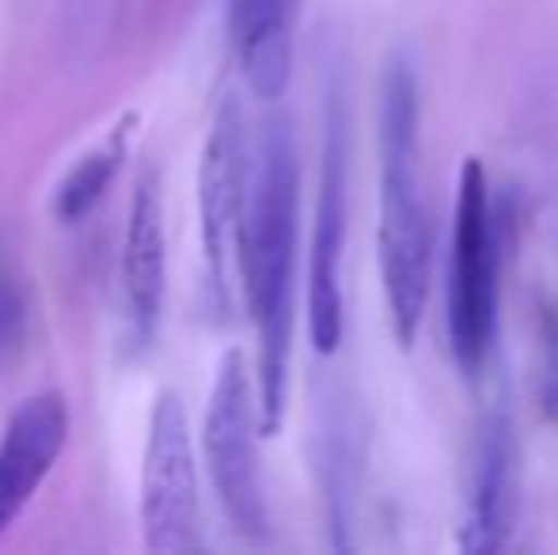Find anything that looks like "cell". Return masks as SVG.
Segmentation results:
<instances>
[{"instance_id":"1","label":"cell","mask_w":558,"mask_h":555,"mask_svg":"<svg viewBox=\"0 0 558 555\" xmlns=\"http://www.w3.org/2000/svg\"><path fill=\"white\" fill-rule=\"evenodd\" d=\"M296 244H301V168L293 122L266 119L255 168L247 171L243 217L235 232L243 297L258 331V434L270 437L286 422L289 362H293Z\"/></svg>"},{"instance_id":"2","label":"cell","mask_w":558,"mask_h":555,"mask_svg":"<svg viewBox=\"0 0 558 555\" xmlns=\"http://www.w3.org/2000/svg\"><path fill=\"white\" fill-rule=\"evenodd\" d=\"M422 99L418 73L407 58H391L380 84V278L399 347H411L429 301V229L418 171Z\"/></svg>"},{"instance_id":"3","label":"cell","mask_w":558,"mask_h":555,"mask_svg":"<svg viewBox=\"0 0 558 555\" xmlns=\"http://www.w3.org/2000/svg\"><path fill=\"white\" fill-rule=\"evenodd\" d=\"M501 221L478 156H463L456 179L452 260H448V347L463 377L483 373L498 339Z\"/></svg>"},{"instance_id":"4","label":"cell","mask_w":558,"mask_h":555,"mask_svg":"<svg viewBox=\"0 0 558 555\" xmlns=\"http://www.w3.org/2000/svg\"><path fill=\"white\" fill-rule=\"evenodd\" d=\"M350 221V99L345 73L331 65L324 88V156H319V198L308 248V335L316 354H335L342 342V248Z\"/></svg>"},{"instance_id":"5","label":"cell","mask_w":558,"mask_h":555,"mask_svg":"<svg viewBox=\"0 0 558 555\" xmlns=\"http://www.w3.org/2000/svg\"><path fill=\"white\" fill-rule=\"evenodd\" d=\"M202 445H206L209 480L217 487L225 518L247 541H266L270 514H266L263 472H258V403L240 350H228L217 365Z\"/></svg>"},{"instance_id":"6","label":"cell","mask_w":558,"mask_h":555,"mask_svg":"<svg viewBox=\"0 0 558 555\" xmlns=\"http://www.w3.org/2000/svg\"><path fill=\"white\" fill-rule=\"evenodd\" d=\"M141 533L153 555L202 548L198 468H194L191 422L175 393H160L148 419L141 457Z\"/></svg>"},{"instance_id":"7","label":"cell","mask_w":558,"mask_h":555,"mask_svg":"<svg viewBox=\"0 0 558 555\" xmlns=\"http://www.w3.org/2000/svg\"><path fill=\"white\" fill-rule=\"evenodd\" d=\"M521 521V442L509 408H490L475 426L463 483L460 552L498 555L513 548Z\"/></svg>"},{"instance_id":"8","label":"cell","mask_w":558,"mask_h":555,"mask_svg":"<svg viewBox=\"0 0 558 555\" xmlns=\"http://www.w3.org/2000/svg\"><path fill=\"white\" fill-rule=\"evenodd\" d=\"M243 194H247V145H243V114L235 99L217 107L209 126L206 148L198 168V221H202V252H206L209 286L228 301V270L235 260V232L243 217Z\"/></svg>"},{"instance_id":"9","label":"cell","mask_w":558,"mask_h":555,"mask_svg":"<svg viewBox=\"0 0 558 555\" xmlns=\"http://www.w3.org/2000/svg\"><path fill=\"white\" fill-rule=\"evenodd\" d=\"M69 442V403L61 393H38L15 408L0 437V536L38 495Z\"/></svg>"},{"instance_id":"10","label":"cell","mask_w":558,"mask_h":555,"mask_svg":"<svg viewBox=\"0 0 558 555\" xmlns=\"http://www.w3.org/2000/svg\"><path fill=\"white\" fill-rule=\"evenodd\" d=\"M163 286H168V240H163L160 176L145 171L133 186L130 221H125L122 240V293L133 335L141 342L153 339L156 324H160Z\"/></svg>"},{"instance_id":"11","label":"cell","mask_w":558,"mask_h":555,"mask_svg":"<svg viewBox=\"0 0 558 555\" xmlns=\"http://www.w3.org/2000/svg\"><path fill=\"white\" fill-rule=\"evenodd\" d=\"M301 0H232L240 73L258 99H281L293 76V31Z\"/></svg>"},{"instance_id":"12","label":"cell","mask_w":558,"mask_h":555,"mask_svg":"<svg viewBox=\"0 0 558 555\" xmlns=\"http://www.w3.org/2000/svg\"><path fill=\"white\" fill-rule=\"evenodd\" d=\"M361 464H365V437L357 415L345 400H331L324 408V434H319V483H324L327 529L338 552L353 548Z\"/></svg>"},{"instance_id":"13","label":"cell","mask_w":558,"mask_h":555,"mask_svg":"<svg viewBox=\"0 0 558 555\" xmlns=\"http://www.w3.org/2000/svg\"><path fill=\"white\" fill-rule=\"evenodd\" d=\"M130 130H133V114L104 141V145L92 148V153H84L81 160H76V168L58 183V194H53V214H58L61 221H81V217L88 214L99 198H104L107 186H111L114 176L122 171L125 148H130Z\"/></svg>"},{"instance_id":"14","label":"cell","mask_w":558,"mask_h":555,"mask_svg":"<svg viewBox=\"0 0 558 555\" xmlns=\"http://www.w3.org/2000/svg\"><path fill=\"white\" fill-rule=\"evenodd\" d=\"M539 365H544V408L547 415L558 422V304H544V316H539Z\"/></svg>"},{"instance_id":"15","label":"cell","mask_w":558,"mask_h":555,"mask_svg":"<svg viewBox=\"0 0 558 555\" xmlns=\"http://www.w3.org/2000/svg\"><path fill=\"white\" fill-rule=\"evenodd\" d=\"M23 319H27V312H23L20 289L8 281V275H0V354L23 339Z\"/></svg>"}]
</instances>
